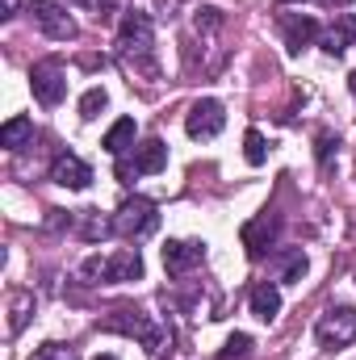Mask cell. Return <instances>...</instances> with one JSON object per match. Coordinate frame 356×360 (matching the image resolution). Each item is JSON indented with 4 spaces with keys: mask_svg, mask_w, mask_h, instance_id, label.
<instances>
[{
    "mask_svg": "<svg viewBox=\"0 0 356 360\" xmlns=\"http://www.w3.org/2000/svg\"><path fill=\"white\" fill-rule=\"evenodd\" d=\"M117 55L130 59L139 72H155V25L143 8H126L117 25Z\"/></svg>",
    "mask_w": 356,
    "mask_h": 360,
    "instance_id": "6da1fadb",
    "label": "cell"
},
{
    "mask_svg": "<svg viewBox=\"0 0 356 360\" xmlns=\"http://www.w3.org/2000/svg\"><path fill=\"white\" fill-rule=\"evenodd\" d=\"M105 331H117V335H130V340H139L151 356H160L164 348H168V335H164V327H155V319L151 314H143V310H130V306H122V310H113L105 323H101Z\"/></svg>",
    "mask_w": 356,
    "mask_h": 360,
    "instance_id": "7a4b0ae2",
    "label": "cell"
},
{
    "mask_svg": "<svg viewBox=\"0 0 356 360\" xmlns=\"http://www.w3.org/2000/svg\"><path fill=\"white\" fill-rule=\"evenodd\" d=\"M155 226H160V214H155V201L147 197H126L113 214V231L122 239H147Z\"/></svg>",
    "mask_w": 356,
    "mask_h": 360,
    "instance_id": "3957f363",
    "label": "cell"
},
{
    "mask_svg": "<svg viewBox=\"0 0 356 360\" xmlns=\"http://www.w3.org/2000/svg\"><path fill=\"white\" fill-rule=\"evenodd\" d=\"M30 17H34V25H38L46 38H55V42H72V38L80 34L76 17H72L68 4H59V0H30Z\"/></svg>",
    "mask_w": 356,
    "mask_h": 360,
    "instance_id": "277c9868",
    "label": "cell"
},
{
    "mask_svg": "<svg viewBox=\"0 0 356 360\" xmlns=\"http://www.w3.org/2000/svg\"><path fill=\"white\" fill-rule=\"evenodd\" d=\"M314 335H319V344L323 348H348L356 340V310L352 306H331L327 314H319V323H314Z\"/></svg>",
    "mask_w": 356,
    "mask_h": 360,
    "instance_id": "5b68a950",
    "label": "cell"
},
{
    "mask_svg": "<svg viewBox=\"0 0 356 360\" xmlns=\"http://www.w3.org/2000/svg\"><path fill=\"white\" fill-rule=\"evenodd\" d=\"M30 89H34V96H38L42 105L55 109V105L68 96V72H63V63H59V59L34 63V68H30Z\"/></svg>",
    "mask_w": 356,
    "mask_h": 360,
    "instance_id": "8992f818",
    "label": "cell"
},
{
    "mask_svg": "<svg viewBox=\"0 0 356 360\" xmlns=\"http://www.w3.org/2000/svg\"><path fill=\"white\" fill-rule=\"evenodd\" d=\"M164 168H168V147H164V139H143V143L134 147V155L117 164V176H155V172H164Z\"/></svg>",
    "mask_w": 356,
    "mask_h": 360,
    "instance_id": "52a82bcc",
    "label": "cell"
},
{
    "mask_svg": "<svg viewBox=\"0 0 356 360\" xmlns=\"http://www.w3.org/2000/svg\"><path fill=\"white\" fill-rule=\"evenodd\" d=\"M222 126H227V109H222V101H214V96L197 101V105L189 109V117H184L189 139H214V134H222Z\"/></svg>",
    "mask_w": 356,
    "mask_h": 360,
    "instance_id": "ba28073f",
    "label": "cell"
},
{
    "mask_svg": "<svg viewBox=\"0 0 356 360\" xmlns=\"http://www.w3.org/2000/svg\"><path fill=\"white\" fill-rule=\"evenodd\" d=\"M276 235H281V218L276 214H260V218H252V222H243V248H248V256L252 260H265L268 252L276 248Z\"/></svg>",
    "mask_w": 356,
    "mask_h": 360,
    "instance_id": "9c48e42d",
    "label": "cell"
},
{
    "mask_svg": "<svg viewBox=\"0 0 356 360\" xmlns=\"http://www.w3.org/2000/svg\"><path fill=\"white\" fill-rule=\"evenodd\" d=\"M281 34H285L289 55H302L310 42H319V38H323V25H319L310 13H281Z\"/></svg>",
    "mask_w": 356,
    "mask_h": 360,
    "instance_id": "30bf717a",
    "label": "cell"
},
{
    "mask_svg": "<svg viewBox=\"0 0 356 360\" xmlns=\"http://www.w3.org/2000/svg\"><path fill=\"white\" fill-rule=\"evenodd\" d=\"M201 260H205V243H197V239H168L164 243V269L172 276H184L189 269H197Z\"/></svg>",
    "mask_w": 356,
    "mask_h": 360,
    "instance_id": "8fae6325",
    "label": "cell"
},
{
    "mask_svg": "<svg viewBox=\"0 0 356 360\" xmlns=\"http://www.w3.org/2000/svg\"><path fill=\"white\" fill-rule=\"evenodd\" d=\"M51 180H55L59 188H72V193H80V188H89V184H92V168L80 160V155L63 151V155L51 164Z\"/></svg>",
    "mask_w": 356,
    "mask_h": 360,
    "instance_id": "7c38bea8",
    "label": "cell"
},
{
    "mask_svg": "<svg viewBox=\"0 0 356 360\" xmlns=\"http://www.w3.org/2000/svg\"><path fill=\"white\" fill-rule=\"evenodd\" d=\"M356 42V17L352 13H336V21L323 30V38H319V46L331 55V59H340L348 46Z\"/></svg>",
    "mask_w": 356,
    "mask_h": 360,
    "instance_id": "4fadbf2b",
    "label": "cell"
},
{
    "mask_svg": "<svg viewBox=\"0 0 356 360\" xmlns=\"http://www.w3.org/2000/svg\"><path fill=\"white\" fill-rule=\"evenodd\" d=\"M143 276V256L139 248H122L105 260V285H126V281H139Z\"/></svg>",
    "mask_w": 356,
    "mask_h": 360,
    "instance_id": "5bb4252c",
    "label": "cell"
},
{
    "mask_svg": "<svg viewBox=\"0 0 356 360\" xmlns=\"http://www.w3.org/2000/svg\"><path fill=\"white\" fill-rule=\"evenodd\" d=\"M248 306H252V314H256L260 323H272V319L281 314V289H276L272 281L252 285V293H248Z\"/></svg>",
    "mask_w": 356,
    "mask_h": 360,
    "instance_id": "9a60e30c",
    "label": "cell"
},
{
    "mask_svg": "<svg viewBox=\"0 0 356 360\" xmlns=\"http://www.w3.org/2000/svg\"><path fill=\"white\" fill-rule=\"evenodd\" d=\"M272 264H276V281H281V285H298V281L306 276V269H310L302 248H285V252H276Z\"/></svg>",
    "mask_w": 356,
    "mask_h": 360,
    "instance_id": "2e32d148",
    "label": "cell"
},
{
    "mask_svg": "<svg viewBox=\"0 0 356 360\" xmlns=\"http://www.w3.org/2000/svg\"><path fill=\"white\" fill-rule=\"evenodd\" d=\"M30 143H34V122H30L25 113L8 117V122L0 126V147H8V151H21V147H30Z\"/></svg>",
    "mask_w": 356,
    "mask_h": 360,
    "instance_id": "e0dca14e",
    "label": "cell"
},
{
    "mask_svg": "<svg viewBox=\"0 0 356 360\" xmlns=\"http://www.w3.org/2000/svg\"><path fill=\"white\" fill-rule=\"evenodd\" d=\"M113 160H122L130 147H134V117H117L113 126H109V134H105V143H101Z\"/></svg>",
    "mask_w": 356,
    "mask_h": 360,
    "instance_id": "ac0fdd59",
    "label": "cell"
},
{
    "mask_svg": "<svg viewBox=\"0 0 356 360\" xmlns=\"http://www.w3.org/2000/svg\"><path fill=\"white\" fill-rule=\"evenodd\" d=\"M243 160H248L252 168H260V164L268 160V143H265L260 130H248V134H243Z\"/></svg>",
    "mask_w": 356,
    "mask_h": 360,
    "instance_id": "d6986e66",
    "label": "cell"
},
{
    "mask_svg": "<svg viewBox=\"0 0 356 360\" xmlns=\"http://www.w3.org/2000/svg\"><path fill=\"white\" fill-rule=\"evenodd\" d=\"M252 348H256V344H252V335L235 331V335H231V340L222 344V352H218V360H248V356H252Z\"/></svg>",
    "mask_w": 356,
    "mask_h": 360,
    "instance_id": "ffe728a7",
    "label": "cell"
},
{
    "mask_svg": "<svg viewBox=\"0 0 356 360\" xmlns=\"http://www.w3.org/2000/svg\"><path fill=\"white\" fill-rule=\"evenodd\" d=\"M109 105V92L105 89H89L84 96H80V117L84 122H92V117H101V109Z\"/></svg>",
    "mask_w": 356,
    "mask_h": 360,
    "instance_id": "44dd1931",
    "label": "cell"
},
{
    "mask_svg": "<svg viewBox=\"0 0 356 360\" xmlns=\"http://www.w3.org/2000/svg\"><path fill=\"white\" fill-rule=\"evenodd\" d=\"M30 360H76V348L72 344H59V340H46L42 348H34Z\"/></svg>",
    "mask_w": 356,
    "mask_h": 360,
    "instance_id": "7402d4cb",
    "label": "cell"
},
{
    "mask_svg": "<svg viewBox=\"0 0 356 360\" xmlns=\"http://www.w3.org/2000/svg\"><path fill=\"white\" fill-rule=\"evenodd\" d=\"M109 231H113V222H105V218H101V210H84V239H105V235H109Z\"/></svg>",
    "mask_w": 356,
    "mask_h": 360,
    "instance_id": "603a6c76",
    "label": "cell"
},
{
    "mask_svg": "<svg viewBox=\"0 0 356 360\" xmlns=\"http://www.w3.org/2000/svg\"><path fill=\"white\" fill-rule=\"evenodd\" d=\"M336 147H340V139H336V134H319L314 155H319V168H323V172H331V155H336Z\"/></svg>",
    "mask_w": 356,
    "mask_h": 360,
    "instance_id": "cb8c5ba5",
    "label": "cell"
},
{
    "mask_svg": "<svg viewBox=\"0 0 356 360\" xmlns=\"http://www.w3.org/2000/svg\"><path fill=\"white\" fill-rule=\"evenodd\" d=\"M30 306H34V297H30V293H17V297H13V323H8V331H13V335L25 327V314H30Z\"/></svg>",
    "mask_w": 356,
    "mask_h": 360,
    "instance_id": "d4e9b609",
    "label": "cell"
},
{
    "mask_svg": "<svg viewBox=\"0 0 356 360\" xmlns=\"http://www.w3.org/2000/svg\"><path fill=\"white\" fill-rule=\"evenodd\" d=\"M193 21H197V30H218V25H222V8H214V4H201Z\"/></svg>",
    "mask_w": 356,
    "mask_h": 360,
    "instance_id": "484cf974",
    "label": "cell"
},
{
    "mask_svg": "<svg viewBox=\"0 0 356 360\" xmlns=\"http://www.w3.org/2000/svg\"><path fill=\"white\" fill-rule=\"evenodd\" d=\"M80 276H84L89 285H101V281H105V260H101V256H92V260H84V269H80Z\"/></svg>",
    "mask_w": 356,
    "mask_h": 360,
    "instance_id": "4316f807",
    "label": "cell"
},
{
    "mask_svg": "<svg viewBox=\"0 0 356 360\" xmlns=\"http://www.w3.org/2000/svg\"><path fill=\"white\" fill-rule=\"evenodd\" d=\"M80 4H89L92 13H96V21H109L113 17V0H80Z\"/></svg>",
    "mask_w": 356,
    "mask_h": 360,
    "instance_id": "83f0119b",
    "label": "cell"
},
{
    "mask_svg": "<svg viewBox=\"0 0 356 360\" xmlns=\"http://www.w3.org/2000/svg\"><path fill=\"white\" fill-rule=\"evenodd\" d=\"M17 8H21V0H4V13H0V17L8 21V17H17Z\"/></svg>",
    "mask_w": 356,
    "mask_h": 360,
    "instance_id": "f1b7e54d",
    "label": "cell"
},
{
    "mask_svg": "<svg viewBox=\"0 0 356 360\" xmlns=\"http://www.w3.org/2000/svg\"><path fill=\"white\" fill-rule=\"evenodd\" d=\"M314 4H323V8H348L352 0H314Z\"/></svg>",
    "mask_w": 356,
    "mask_h": 360,
    "instance_id": "f546056e",
    "label": "cell"
},
{
    "mask_svg": "<svg viewBox=\"0 0 356 360\" xmlns=\"http://www.w3.org/2000/svg\"><path fill=\"white\" fill-rule=\"evenodd\" d=\"M96 360H117V356H96Z\"/></svg>",
    "mask_w": 356,
    "mask_h": 360,
    "instance_id": "4dcf8cb0",
    "label": "cell"
},
{
    "mask_svg": "<svg viewBox=\"0 0 356 360\" xmlns=\"http://www.w3.org/2000/svg\"><path fill=\"white\" fill-rule=\"evenodd\" d=\"M352 92H356V72H352Z\"/></svg>",
    "mask_w": 356,
    "mask_h": 360,
    "instance_id": "1f68e13d",
    "label": "cell"
},
{
    "mask_svg": "<svg viewBox=\"0 0 356 360\" xmlns=\"http://www.w3.org/2000/svg\"><path fill=\"white\" fill-rule=\"evenodd\" d=\"M281 4H289V0H281Z\"/></svg>",
    "mask_w": 356,
    "mask_h": 360,
    "instance_id": "d6a6232c",
    "label": "cell"
}]
</instances>
